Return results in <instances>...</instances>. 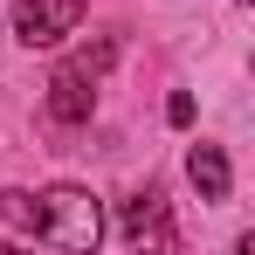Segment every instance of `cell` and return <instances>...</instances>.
I'll list each match as a JSON object with an SVG mask.
<instances>
[{
    "label": "cell",
    "instance_id": "1",
    "mask_svg": "<svg viewBox=\"0 0 255 255\" xmlns=\"http://www.w3.org/2000/svg\"><path fill=\"white\" fill-rule=\"evenodd\" d=\"M0 221L21 228V235H35V242H55V249H69V255H90L104 242V207H97V193H83V186H48V193L7 186L0 193Z\"/></svg>",
    "mask_w": 255,
    "mask_h": 255
},
{
    "label": "cell",
    "instance_id": "2",
    "mask_svg": "<svg viewBox=\"0 0 255 255\" xmlns=\"http://www.w3.org/2000/svg\"><path fill=\"white\" fill-rule=\"evenodd\" d=\"M76 21H83V0H21L14 7V35L28 48H48L62 35H76Z\"/></svg>",
    "mask_w": 255,
    "mask_h": 255
},
{
    "label": "cell",
    "instance_id": "3",
    "mask_svg": "<svg viewBox=\"0 0 255 255\" xmlns=\"http://www.w3.org/2000/svg\"><path fill=\"white\" fill-rule=\"evenodd\" d=\"M118 228H125V242H131V249H145V242H152V249H172L166 193H159V186H145L138 200H125V221H118Z\"/></svg>",
    "mask_w": 255,
    "mask_h": 255
},
{
    "label": "cell",
    "instance_id": "4",
    "mask_svg": "<svg viewBox=\"0 0 255 255\" xmlns=\"http://www.w3.org/2000/svg\"><path fill=\"white\" fill-rule=\"evenodd\" d=\"M90 111H97V83H90L83 69L62 62V69L48 76V118H55V125H90Z\"/></svg>",
    "mask_w": 255,
    "mask_h": 255
},
{
    "label": "cell",
    "instance_id": "5",
    "mask_svg": "<svg viewBox=\"0 0 255 255\" xmlns=\"http://www.w3.org/2000/svg\"><path fill=\"white\" fill-rule=\"evenodd\" d=\"M186 172H193L200 200H228V152H221V145H193V159H186Z\"/></svg>",
    "mask_w": 255,
    "mask_h": 255
},
{
    "label": "cell",
    "instance_id": "6",
    "mask_svg": "<svg viewBox=\"0 0 255 255\" xmlns=\"http://www.w3.org/2000/svg\"><path fill=\"white\" fill-rule=\"evenodd\" d=\"M166 118H172V125H193V97H186V90H172V104H166Z\"/></svg>",
    "mask_w": 255,
    "mask_h": 255
}]
</instances>
